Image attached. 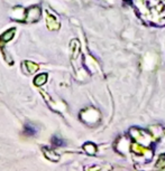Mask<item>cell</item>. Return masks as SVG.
<instances>
[{
    "instance_id": "2",
    "label": "cell",
    "mask_w": 165,
    "mask_h": 171,
    "mask_svg": "<svg viewBox=\"0 0 165 171\" xmlns=\"http://www.w3.org/2000/svg\"><path fill=\"white\" fill-rule=\"evenodd\" d=\"M47 81V74H39V75H37L35 77V79H34V83H35L36 85L39 86V85H43L45 82Z\"/></svg>"
},
{
    "instance_id": "4",
    "label": "cell",
    "mask_w": 165,
    "mask_h": 171,
    "mask_svg": "<svg viewBox=\"0 0 165 171\" xmlns=\"http://www.w3.org/2000/svg\"><path fill=\"white\" fill-rule=\"evenodd\" d=\"M26 65H27V66H26V68L28 70L29 73H34V72H35V70H37V68H38V66L36 65V64L30 63V62H27V63H26Z\"/></svg>"
},
{
    "instance_id": "1",
    "label": "cell",
    "mask_w": 165,
    "mask_h": 171,
    "mask_svg": "<svg viewBox=\"0 0 165 171\" xmlns=\"http://www.w3.org/2000/svg\"><path fill=\"white\" fill-rule=\"evenodd\" d=\"M15 30H16L15 28H11V29H9L8 32H3L2 35L0 36V39H1L2 41L11 40V39H13V37H14V35H15Z\"/></svg>"
},
{
    "instance_id": "3",
    "label": "cell",
    "mask_w": 165,
    "mask_h": 171,
    "mask_svg": "<svg viewBox=\"0 0 165 171\" xmlns=\"http://www.w3.org/2000/svg\"><path fill=\"white\" fill-rule=\"evenodd\" d=\"M24 132H25L26 135H34L36 133V129L33 125H30V124H27V125H25Z\"/></svg>"
},
{
    "instance_id": "5",
    "label": "cell",
    "mask_w": 165,
    "mask_h": 171,
    "mask_svg": "<svg viewBox=\"0 0 165 171\" xmlns=\"http://www.w3.org/2000/svg\"><path fill=\"white\" fill-rule=\"evenodd\" d=\"M52 142H53V144H54L55 146H61L62 144H64L63 141H62L61 139H58L57 136H54V138L52 139Z\"/></svg>"
}]
</instances>
